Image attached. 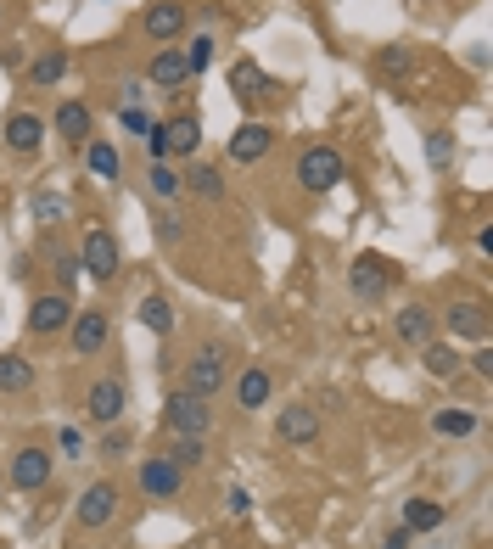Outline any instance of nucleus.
Listing matches in <instances>:
<instances>
[{"instance_id": "nucleus-1", "label": "nucleus", "mask_w": 493, "mask_h": 549, "mask_svg": "<svg viewBox=\"0 0 493 549\" xmlns=\"http://www.w3.org/2000/svg\"><path fill=\"white\" fill-rule=\"evenodd\" d=\"M79 269H85V281L96 286H113L124 275V253H118V236L107 225H90L85 241H79Z\"/></svg>"}, {"instance_id": "nucleus-2", "label": "nucleus", "mask_w": 493, "mask_h": 549, "mask_svg": "<svg viewBox=\"0 0 493 549\" xmlns=\"http://www.w3.org/2000/svg\"><path fill=\"white\" fill-rule=\"evenodd\" d=\"M342 174H348V163H342L337 146L314 141V146H303V152H297V185H303L309 197H320V191L342 185Z\"/></svg>"}, {"instance_id": "nucleus-3", "label": "nucleus", "mask_w": 493, "mask_h": 549, "mask_svg": "<svg viewBox=\"0 0 493 549\" xmlns=\"http://www.w3.org/2000/svg\"><path fill=\"white\" fill-rule=\"evenodd\" d=\"M219 387H230V353H225V342H202L191 353V365H185V393L213 398Z\"/></svg>"}, {"instance_id": "nucleus-4", "label": "nucleus", "mask_w": 493, "mask_h": 549, "mask_svg": "<svg viewBox=\"0 0 493 549\" xmlns=\"http://www.w3.org/2000/svg\"><path fill=\"white\" fill-rule=\"evenodd\" d=\"M208 426H213L208 398L185 393V387L163 398V432H169V437H208Z\"/></svg>"}, {"instance_id": "nucleus-5", "label": "nucleus", "mask_w": 493, "mask_h": 549, "mask_svg": "<svg viewBox=\"0 0 493 549\" xmlns=\"http://www.w3.org/2000/svg\"><path fill=\"white\" fill-rule=\"evenodd\" d=\"M51 477H57V454L40 449V443L17 449V454H12V465H6V482H12V488H23V493L51 488Z\"/></svg>"}, {"instance_id": "nucleus-6", "label": "nucleus", "mask_w": 493, "mask_h": 549, "mask_svg": "<svg viewBox=\"0 0 493 549\" xmlns=\"http://www.w3.org/2000/svg\"><path fill=\"white\" fill-rule=\"evenodd\" d=\"M393 281H398V269L381 253H359L348 264V286H353V297H365V303H381V297L393 292Z\"/></svg>"}, {"instance_id": "nucleus-7", "label": "nucleus", "mask_w": 493, "mask_h": 549, "mask_svg": "<svg viewBox=\"0 0 493 549\" xmlns=\"http://www.w3.org/2000/svg\"><path fill=\"white\" fill-rule=\"evenodd\" d=\"M185 23H191V6H185V0H152L141 12V34L157 45H174L185 34Z\"/></svg>"}, {"instance_id": "nucleus-8", "label": "nucleus", "mask_w": 493, "mask_h": 549, "mask_svg": "<svg viewBox=\"0 0 493 549\" xmlns=\"http://www.w3.org/2000/svg\"><path fill=\"white\" fill-rule=\"evenodd\" d=\"M68 320H73V297L68 292H40L29 303V337H62L68 331Z\"/></svg>"}, {"instance_id": "nucleus-9", "label": "nucleus", "mask_w": 493, "mask_h": 549, "mask_svg": "<svg viewBox=\"0 0 493 549\" xmlns=\"http://www.w3.org/2000/svg\"><path fill=\"white\" fill-rule=\"evenodd\" d=\"M107 337H113V314L107 309H85V314L68 320V342H73L79 359H96V353L107 348Z\"/></svg>"}, {"instance_id": "nucleus-10", "label": "nucleus", "mask_w": 493, "mask_h": 549, "mask_svg": "<svg viewBox=\"0 0 493 549\" xmlns=\"http://www.w3.org/2000/svg\"><path fill=\"white\" fill-rule=\"evenodd\" d=\"M85 409H90V421H96V426H118V421H124V409H129L124 381H118V376H96V381H90V393H85Z\"/></svg>"}, {"instance_id": "nucleus-11", "label": "nucleus", "mask_w": 493, "mask_h": 549, "mask_svg": "<svg viewBox=\"0 0 493 549\" xmlns=\"http://www.w3.org/2000/svg\"><path fill=\"white\" fill-rule=\"evenodd\" d=\"M443 325H449V337H454V342H488V331H493L488 303H477V297H460V303H449Z\"/></svg>"}, {"instance_id": "nucleus-12", "label": "nucleus", "mask_w": 493, "mask_h": 549, "mask_svg": "<svg viewBox=\"0 0 493 549\" xmlns=\"http://www.w3.org/2000/svg\"><path fill=\"white\" fill-rule=\"evenodd\" d=\"M73 516H79V527H85V533L107 527V521L118 516V482H90V488L79 493V505H73Z\"/></svg>"}, {"instance_id": "nucleus-13", "label": "nucleus", "mask_w": 493, "mask_h": 549, "mask_svg": "<svg viewBox=\"0 0 493 549\" xmlns=\"http://www.w3.org/2000/svg\"><path fill=\"white\" fill-rule=\"evenodd\" d=\"M141 493H146V499H180V493H185V471L174 460H163V454H146V460H141Z\"/></svg>"}, {"instance_id": "nucleus-14", "label": "nucleus", "mask_w": 493, "mask_h": 549, "mask_svg": "<svg viewBox=\"0 0 493 549\" xmlns=\"http://www.w3.org/2000/svg\"><path fill=\"white\" fill-rule=\"evenodd\" d=\"M269 146H275V124H258V118H247V124L230 135V163H264L269 157Z\"/></svg>"}, {"instance_id": "nucleus-15", "label": "nucleus", "mask_w": 493, "mask_h": 549, "mask_svg": "<svg viewBox=\"0 0 493 549\" xmlns=\"http://www.w3.org/2000/svg\"><path fill=\"white\" fill-rule=\"evenodd\" d=\"M230 96H236L241 107H258V101L275 96V79H269V73L258 68L253 57H241L236 68H230Z\"/></svg>"}, {"instance_id": "nucleus-16", "label": "nucleus", "mask_w": 493, "mask_h": 549, "mask_svg": "<svg viewBox=\"0 0 493 549\" xmlns=\"http://www.w3.org/2000/svg\"><path fill=\"white\" fill-rule=\"evenodd\" d=\"M51 129H57V141H68V146H85V141H96V113H90L85 101H62L57 107V118H51Z\"/></svg>"}, {"instance_id": "nucleus-17", "label": "nucleus", "mask_w": 493, "mask_h": 549, "mask_svg": "<svg viewBox=\"0 0 493 549\" xmlns=\"http://www.w3.org/2000/svg\"><path fill=\"white\" fill-rule=\"evenodd\" d=\"M6 146H12L17 157H34L45 146V118L40 113H12L6 118Z\"/></svg>"}, {"instance_id": "nucleus-18", "label": "nucleus", "mask_w": 493, "mask_h": 549, "mask_svg": "<svg viewBox=\"0 0 493 549\" xmlns=\"http://www.w3.org/2000/svg\"><path fill=\"white\" fill-rule=\"evenodd\" d=\"M163 129V146H169V157H191L202 146V118L197 113H174L169 124H157Z\"/></svg>"}, {"instance_id": "nucleus-19", "label": "nucleus", "mask_w": 493, "mask_h": 549, "mask_svg": "<svg viewBox=\"0 0 493 549\" xmlns=\"http://www.w3.org/2000/svg\"><path fill=\"white\" fill-rule=\"evenodd\" d=\"M275 432H281L286 443H314V437H320V409H309V404H286L281 415H275Z\"/></svg>"}, {"instance_id": "nucleus-20", "label": "nucleus", "mask_w": 493, "mask_h": 549, "mask_svg": "<svg viewBox=\"0 0 493 549\" xmlns=\"http://www.w3.org/2000/svg\"><path fill=\"white\" fill-rule=\"evenodd\" d=\"M393 331L409 342V348H426V342H432V331H437V320H432V309H426V303H404V309L393 314Z\"/></svg>"}, {"instance_id": "nucleus-21", "label": "nucleus", "mask_w": 493, "mask_h": 549, "mask_svg": "<svg viewBox=\"0 0 493 549\" xmlns=\"http://www.w3.org/2000/svg\"><path fill=\"white\" fill-rule=\"evenodd\" d=\"M146 79L163 85V90H180L185 79H191V73H185V51H180V45H163V51L152 57V68H146Z\"/></svg>"}, {"instance_id": "nucleus-22", "label": "nucleus", "mask_w": 493, "mask_h": 549, "mask_svg": "<svg viewBox=\"0 0 493 549\" xmlns=\"http://www.w3.org/2000/svg\"><path fill=\"white\" fill-rule=\"evenodd\" d=\"M68 62H73L68 51H40V57H34L23 73H29L34 90H51V85H62V79H68Z\"/></svg>"}, {"instance_id": "nucleus-23", "label": "nucleus", "mask_w": 493, "mask_h": 549, "mask_svg": "<svg viewBox=\"0 0 493 549\" xmlns=\"http://www.w3.org/2000/svg\"><path fill=\"white\" fill-rule=\"evenodd\" d=\"M269 393H275V381H269L264 365H247V370H241V381H236V404H241V409H264Z\"/></svg>"}, {"instance_id": "nucleus-24", "label": "nucleus", "mask_w": 493, "mask_h": 549, "mask_svg": "<svg viewBox=\"0 0 493 549\" xmlns=\"http://www.w3.org/2000/svg\"><path fill=\"white\" fill-rule=\"evenodd\" d=\"M34 387V365H29V353H0V393H29Z\"/></svg>"}, {"instance_id": "nucleus-25", "label": "nucleus", "mask_w": 493, "mask_h": 549, "mask_svg": "<svg viewBox=\"0 0 493 549\" xmlns=\"http://www.w3.org/2000/svg\"><path fill=\"white\" fill-rule=\"evenodd\" d=\"M180 180H185V191H197L202 202H219V197H225V174L213 169V163H191Z\"/></svg>"}, {"instance_id": "nucleus-26", "label": "nucleus", "mask_w": 493, "mask_h": 549, "mask_svg": "<svg viewBox=\"0 0 493 549\" xmlns=\"http://www.w3.org/2000/svg\"><path fill=\"white\" fill-rule=\"evenodd\" d=\"M141 325L152 331V337H174V303L163 292L141 297Z\"/></svg>"}, {"instance_id": "nucleus-27", "label": "nucleus", "mask_w": 493, "mask_h": 549, "mask_svg": "<svg viewBox=\"0 0 493 549\" xmlns=\"http://www.w3.org/2000/svg\"><path fill=\"white\" fill-rule=\"evenodd\" d=\"M421 365L432 370L437 381H449V376H460V365H465V359L449 348V342H426V348H421Z\"/></svg>"}, {"instance_id": "nucleus-28", "label": "nucleus", "mask_w": 493, "mask_h": 549, "mask_svg": "<svg viewBox=\"0 0 493 549\" xmlns=\"http://www.w3.org/2000/svg\"><path fill=\"white\" fill-rule=\"evenodd\" d=\"M432 527H443V505H437V499H409L404 505V533H432Z\"/></svg>"}, {"instance_id": "nucleus-29", "label": "nucleus", "mask_w": 493, "mask_h": 549, "mask_svg": "<svg viewBox=\"0 0 493 549\" xmlns=\"http://www.w3.org/2000/svg\"><path fill=\"white\" fill-rule=\"evenodd\" d=\"M432 432L437 437H471V432H477V415H471V409H437Z\"/></svg>"}, {"instance_id": "nucleus-30", "label": "nucleus", "mask_w": 493, "mask_h": 549, "mask_svg": "<svg viewBox=\"0 0 493 549\" xmlns=\"http://www.w3.org/2000/svg\"><path fill=\"white\" fill-rule=\"evenodd\" d=\"M163 460H174L180 471H197V465L208 460V449H202V437H169V449H163Z\"/></svg>"}, {"instance_id": "nucleus-31", "label": "nucleus", "mask_w": 493, "mask_h": 549, "mask_svg": "<svg viewBox=\"0 0 493 549\" xmlns=\"http://www.w3.org/2000/svg\"><path fill=\"white\" fill-rule=\"evenodd\" d=\"M146 185H152V197H157V202H174V197H185V180H180V169H169V163H152Z\"/></svg>"}, {"instance_id": "nucleus-32", "label": "nucleus", "mask_w": 493, "mask_h": 549, "mask_svg": "<svg viewBox=\"0 0 493 549\" xmlns=\"http://www.w3.org/2000/svg\"><path fill=\"white\" fill-rule=\"evenodd\" d=\"M85 163L101 180H118V146L113 141H85Z\"/></svg>"}, {"instance_id": "nucleus-33", "label": "nucleus", "mask_w": 493, "mask_h": 549, "mask_svg": "<svg viewBox=\"0 0 493 549\" xmlns=\"http://www.w3.org/2000/svg\"><path fill=\"white\" fill-rule=\"evenodd\" d=\"M213 51H219V45H213L208 34H197V40H191V51H185V73H191V79H197V73H208L213 68Z\"/></svg>"}, {"instance_id": "nucleus-34", "label": "nucleus", "mask_w": 493, "mask_h": 549, "mask_svg": "<svg viewBox=\"0 0 493 549\" xmlns=\"http://www.w3.org/2000/svg\"><path fill=\"white\" fill-rule=\"evenodd\" d=\"M409 68H415V57H409L404 45H387V51H381V73H387V79H404Z\"/></svg>"}, {"instance_id": "nucleus-35", "label": "nucleus", "mask_w": 493, "mask_h": 549, "mask_svg": "<svg viewBox=\"0 0 493 549\" xmlns=\"http://www.w3.org/2000/svg\"><path fill=\"white\" fill-rule=\"evenodd\" d=\"M79 281H85V269H79V253H62V258H57V292H73Z\"/></svg>"}, {"instance_id": "nucleus-36", "label": "nucleus", "mask_w": 493, "mask_h": 549, "mask_svg": "<svg viewBox=\"0 0 493 549\" xmlns=\"http://www.w3.org/2000/svg\"><path fill=\"white\" fill-rule=\"evenodd\" d=\"M426 157H432V169H449V163H454V146H449V135H443V129H432V135H426Z\"/></svg>"}, {"instance_id": "nucleus-37", "label": "nucleus", "mask_w": 493, "mask_h": 549, "mask_svg": "<svg viewBox=\"0 0 493 549\" xmlns=\"http://www.w3.org/2000/svg\"><path fill=\"white\" fill-rule=\"evenodd\" d=\"M96 454H107V460H124V454H129V432H124V426H113V432L101 437Z\"/></svg>"}, {"instance_id": "nucleus-38", "label": "nucleus", "mask_w": 493, "mask_h": 549, "mask_svg": "<svg viewBox=\"0 0 493 549\" xmlns=\"http://www.w3.org/2000/svg\"><path fill=\"white\" fill-rule=\"evenodd\" d=\"M118 118H124L129 135H152V113H146V107H124Z\"/></svg>"}, {"instance_id": "nucleus-39", "label": "nucleus", "mask_w": 493, "mask_h": 549, "mask_svg": "<svg viewBox=\"0 0 493 549\" xmlns=\"http://www.w3.org/2000/svg\"><path fill=\"white\" fill-rule=\"evenodd\" d=\"M180 213H169V208H163V213H157V241H163V247H169V241H180Z\"/></svg>"}, {"instance_id": "nucleus-40", "label": "nucleus", "mask_w": 493, "mask_h": 549, "mask_svg": "<svg viewBox=\"0 0 493 549\" xmlns=\"http://www.w3.org/2000/svg\"><path fill=\"white\" fill-rule=\"evenodd\" d=\"M62 197H34V219H40V225H51V219H62Z\"/></svg>"}, {"instance_id": "nucleus-41", "label": "nucleus", "mask_w": 493, "mask_h": 549, "mask_svg": "<svg viewBox=\"0 0 493 549\" xmlns=\"http://www.w3.org/2000/svg\"><path fill=\"white\" fill-rule=\"evenodd\" d=\"M57 443H62V454H68V460H79V454H85V437L73 432V426H62V437H57Z\"/></svg>"}, {"instance_id": "nucleus-42", "label": "nucleus", "mask_w": 493, "mask_h": 549, "mask_svg": "<svg viewBox=\"0 0 493 549\" xmlns=\"http://www.w3.org/2000/svg\"><path fill=\"white\" fill-rule=\"evenodd\" d=\"M247 510H253V493L236 488V493H230V516H247Z\"/></svg>"}, {"instance_id": "nucleus-43", "label": "nucleus", "mask_w": 493, "mask_h": 549, "mask_svg": "<svg viewBox=\"0 0 493 549\" xmlns=\"http://www.w3.org/2000/svg\"><path fill=\"white\" fill-rule=\"evenodd\" d=\"M471 370H477V376H493V348H488V342H482V353L471 359Z\"/></svg>"}, {"instance_id": "nucleus-44", "label": "nucleus", "mask_w": 493, "mask_h": 549, "mask_svg": "<svg viewBox=\"0 0 493 549\" xmlns=\"http://www.w3.org/2000/svg\"><path fill=\"white\" fill-rule=\"evenodd\" d=\"M118 96H124V107H135V101H141V79H124V85H118Z\"/></svg>"}, {"instance_id": "nucleus-45", "label": "nucleus", "mask_w": 493, "mask_h": 549, "mask_svg": "<svg viewBox=\"0 0 493 549\" xmlns=\"http://www.w3.org/2000/svg\"><path fill=\"white\" fill-rule=\"evenodd\" d=\"M409 538H415V533H404V527H398V533L381 538V549H409Z\"/></svg>"}, {"instance_id": "nucleus-46", "label": "nucleus", "mask_w": 493, "mask_h": 549, "mask_svg": "<svg viewBox=\"0 0 493 549\" xmlns=\"http://www.w3.org/2000/svg\"><path fill=\"white\" fill-rule=\"evenodd\" d=\"M477 253H482V258L493 253V225H482V230H477Z\"/></svg>"}, {"instance_id": "nucleus-47", "label": "nucleus", "mask_w": 493, "mask_h": 549, "mask_svg": "<svg viewBox=\"0 0 493 549\" xmlns=\"http://www.w3.org/2000/svg\"><path fill=\"white\" fill-rule=\"evenodd\" d=\"M0 23H6V6H0Z\"/></svg>"}, {"instance_id": "nucleus-48", "label": "nucleus", "mask_w": 493, "mask_h": 549, "mask_svg": "<svg viewBox=\"0 0 493 549\" xmlns=\"http://www.w3.org/2000/svg\"><path fill=\"white\" fill-rule=\"evenodd\" d=\"M0 488H6V471H0Z\"/></svg>"}]
</instances>
